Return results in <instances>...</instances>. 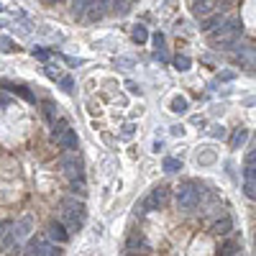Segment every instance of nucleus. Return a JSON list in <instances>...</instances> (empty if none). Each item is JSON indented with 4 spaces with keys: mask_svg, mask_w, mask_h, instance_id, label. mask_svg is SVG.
<instances>
[{
    "mask_svg": "<svg viewBox=\"0 0 256 256\" xmlns=\"http://www.w3.org/2000/svg\"><path fill=\"white\" fill-rule=\"evenodd\" d=\"M85 218H87V210H85L82 200H77V197H64V200H59V220L67 226V231H70V233L82 231Z\"/></svg>",
    "mask_w": 256,
    "mask_h": 256,
    "instance_id": "nucleus-1",
    "label": "nucleus"
},
{
    "mask_svg": "<svg viewBox=\"0 0 256 256\" xmlns=\"http://www.w3.org/2000/svg\"><path fill=\"white\" fill-rule=\"evenodd\" d=\"M203 203V185L195 180H187L185 185L177 187V208L185 210V213H192Z\"/></svg>",
    "mask_w": 256,
    "mask_h": 256,
    "instance_id": "nucleus-2",
    "label": "nucleus"
},
{
    "mask_svg": "<svg viewBox=\"0 0 256 256\" xmlns=\"http://www.w3.org/2000/svg\"><path fill=\"white\" fill-rule=\"evenodd\" d=\"M166 203H169V187H166V185H157L146 197L141 200V205H136V213L143 215V213H149V210H162Z\"/></svg>",
    "mask_w": 256,
    "mask_h": 256,
    "instance_id": "nucleus-3",
    "label": "nucleus"
},
{
    "mask_svg": "<svg viewBox=\"0 0 256 256\" xmlns=\"http://www.w3.org/2000/svg\"><path fill=\"white\" fill-rule=\"evenodd\" d=\"M59 166H62V174L70 182H77V180L85 177V166H82V159H80L77 151H64L59 157Z\"/></svg>",
    "mask_w": 256,
    "mask_h": 256,
    "instance_id": "nucleus-4",
    "label": "nucleus"
},
{
    "mask_svg": "<svg viewBox=\"0 0 256 256\" xmlns=\"http://www.w3.org/2000/svg\"><path fill=\"white\" fill-rule=\"evenodd\" d=\"M23 256H62V249L57 243H51V238L47 233H39L36 238H31L28 249H23Z\"/></svg>",
    "mask_w": 256,
    "mask_h": 256,
    "instance_id": "nucleus-5",
    "label": "nucleus"
},
{
    "mask_svg": "<svg viewBox=\"0 0 256 256\" xmlns=\"http://www.w3.org/2000/svg\"><path fill=\"white\" fill-rule=\"evenodd\" d=\"M51 141L57 143V146H59L62 151H77V146H80L77 131H74V128H70V126H64V128L54 126V128H51Z\"/></svg>",
    "mask_w": 256,
    "mask_h": 256,
    "instance_id": "nucleus-6",
    "label": "nucleus"
},
{
    "mask_svg": "<svg viewBox=\"0 0 256 256\" xmlns=\"http://www.w3.org/2000/svg\"><path fill=\"white\" fill-rule=\"evenodd\" d=\"M208 41H210V47H215V49H236L238 33H233V31L223 23V26H218L215 31L208 33Z\"/></svg>",
    "mask_w": 256,
    "mask_h": 256,
    "instance_id": "nucleus-7",
    "label": "nucleus"
},
{
    "mask_svg": "<svg viewBox=\"0 0 256 256\" xmlns=\"http://www.w3.org/2000/svg\"><path fill=\"white\" fill-rule=\"evenodd\" d=\"M31 231H33V218L31 215H23V218H18L16 223L10 226V236H16L21 243H23L31 236Z\"/></svg>",
    "mask_w": 256,
    "mask_h": 256,
    "instance_id": "nucleus-8",
    "label": "nucleus"
},
{
    "mask_svg": "<svg viewBox=\"0 0 256 256\" xmlns=\"http://www.w3.org/2000/svg\"><path fill=\"white\" fill-rule=\"evenodd\" d=\"M47 236L51 241H57V243H67L70 241V231H67V226L62 223V220H51L49 228H47Z\"/></svg>",
    "mask_w": 256,
    "mask_h": 256,
    "instance_id": "nucleus-9",
    "label": "nucleus"
},
{
    "mask_svg": "<svg viewBox=\"0 0 256 256\" xmlns=\"http://www.w3.org/2000/svg\"><path fill=\"white\" fill-rule=\"evenodd\" d=\"M231 228H233V220H231V215L220 213V215L213 220V226H210V233H213V236H228V233H231Z\"/></svg>",
    "mask_w": 256,
    "mask_h": 256,
    "instance_id": "nucleus-10",
    "label": "nucleus"
},
{
    "mask_svg": "<svg viewBox=\"0 0 256 256\" xmlns=\"http://www.w3.org/2000/svg\"><path fill=\"white\" fill-rule=\"evenodd\" d=\"M0 249H3L5 256H18L21 251H23V243H21L16 236H10V231L5 233V238L0 241Z\"/></svg>",
    "mask_w": 256,
    "mask_h": 256,
    "instance_id": "nucleus-11",
    "label": "nucleus"
},
{
    "mask_svg": "<svg viewBox=\"0 0 256 256\" xmlns=\"http://www.w3.org/2000/svg\"><path fill=\"white\" fill-rule=\"evenodd\" d=\"M215 8V0H192V16L195 18H208Z\"/></svg>",
    "mask_w": 256,
    "mask_h": 256,
    "instance_id": "nucleus-12",
    "label": "nucleus"
},
{
    "mask_svg": "<svg viewBox=\"0 0 256 256\" xmlns=\"http://www.w3.org/2000/svg\"><path fill=\"white\" fill-rule=\"evenodd\" d=\"M223 13H210L208 18H203V21H200V31H203V33H210V31H215L218 26H223Z\"/></svg>",
    "mask_w": 256,
    "mask_h": 256,
    "instance_id": "nucleus-13",
    "label": "nucleus"
},
{
    "mask_svg": "<svg viewBox=\"0 0 256 256\" xmlns=\"http://www.w3.org/2000/svg\"><path fill=\"white\" fill-rule=\"evenodd\" d=\"M236 62H238L241 67H256V51H254V49H241V51L236 54Z\"/></svg>",
    "mask_w": 256,
    "mask_h": 256,
    "instance_id": "nucleus-14",
    "label": "nucleus"
},
{
    "mask_svg": "<svg viewBox=\"0 0 256 256\" xmlns=\"http://www.w3.org/2000/svg\"><path fill=\"white\" fill-rule=\"evenodd\" d=\"M44 118H47L49 123H54L57 118H62L59 105H57V103H51V100H47V103H44Z\"/></svg>",
    "mask_w": 256,
    "mask_h": 256,
    "instance_id": "nucleus-15",
    "label": "nucleus"
},
{
    "mask_svg": "<svg viewBox=\"0 0 256 256\" xmlns=\"http://www.w3.org/2000/svg\"><path fill=\"white\" fill-rule=\"evenodd\" d=\"M169 110H172V113H177V116H182V113H187V110H190V103H187L185 95H177V97L172 100Z\"/></svg>",
    "mask_w": 256,
    "mask_h": 256,
    "instance_id": "nucleus-16",
    "label": "nucleus"
},
{
    "mask_svg": "<svg viewBox=\"0 0 256 256\" xmlns=\"http://www.w3.org/2000/svg\"><path fill=\"white\" fill-rule=\"evenodd\" d=\"M105 16H108V10L100 5L97 0H93L90 8H87V18H90V21H100V18H105Z\"/></svg>",
    "mask_w": 256,
    "mask_h": 256,
    "instance_id": "nucleus-17",
    "label": "nucleus"
},
{
    "mask_svg": "<svg viewBox=\"0 0 256 256\" xmlns=\"http://www.w3.org/2000/svg\"><path fill=\"white\" fill-rule=\"evenodd\" d=\"M93 0H72V16L74 18H82L87 16V8H90Z\"/></svg>",
    "mask_w": 256,
    "mask_h": 256,
    "instance_id": "nucleus-18",
    "label": "nucleus"
},
{
    "mask_svg": "<svg viewBox=\"0 0 256 256\" xmlns=\"http://www.w3.org/2000/svg\"><path fill=\"white\" fill-rule=\"evenodd\" d=\"M246 139H249V131L246 128H236V131H233V136H231V149H241Z\"/></svg>",
    "mask_w": 256,
    "mask_h": 256,
    "instance_id": "nucleus-19",
    "label": "nucleus"
},
{
    "mask_svg": "<svg viewBox=\"0 0 256 256\" xmlns=\"http://www.w3.org/2000/svg\"><path fill=\"white\" fill-rule=\"evenodd\" d=\"M131 39L136 41V44H146V41H149V31H146V26L136 23V26H133V31H131Z\"/></svg>",
    "mask_w": 256,
    "mask_h": 256,
    "instance_id": "nucleus-20",
    "label": "nucleus"
},
{
    "mask_svg": "<svg viewBox=\"0 0 256 256\" xmlns=\"http://www.w3.org/2000/svg\"><path fill=\"white\" fill-rule=\"evenodd\" d=\"M162 169H164L166 174H174V172H180V169H182V159H174V157H166V159L162 162Z\"/></svg>",
    "mask_w": 256,
    "mask_h": 256,
    "instance_id": "nucleus-21",
    "label": "nucleus"
},
{
    "mask_svg": "<svg viewBox=\"0 0 256 256\" xmlns=\"http://www.w3.org/2000/svg\"><path fill=\"white\" fill-rule=\"evenodd\" d=\"M190 67H192V59H190V57H185V54H177V57H174V70L187 72Z\"/></svg>",
    "mask_w": 256,
    "mask_h": 256,
    "instance_id": "nucleus-22",
    "label": "nucleus"
},
{
    "mask_svg": "<svg viewBox=\"0 0 256 256\" xmlns=\"http://www.w3.org/2000/svg\"><path fill=\"white\" fill-rule=\"evenodd\" d=\"M141 246H143V236H141V233H131V238L126 243V251H136Z\"/></svg>",
    "mask_w": 256,
    "mask_h": 256,
    "instance_id": "nucleus-23",
    "label": "nucleus"
},
{
    "mask_svg": "<svg viewBox=\"0 0 256 256\" xmlns=\"http://www.w3.org/2000/svg\"><path fill=\"white\" fill-rule=\"evenodd\" d=\"M218 254H220V256H233V254H238V243H236V241H226L223 246H220Z\"/></svg>",
    "mask_w": 256,
    "mask_h": 256,
    "instance_id": "nucleus-24",
    "label": "nucleus"
},
{
    "mask_svg": "<svg viewBox=\"0 0 256 256\" xmlns=\"http://www.w3.org/2000/svg\"><path fill=\"white\" fill-rule=\"evenodd\" d=\"M128 10H131V0H116V5H113L116 16H126Z\"/></svg>",
    "mask_w": 256,
    "mask_h": 256,
    "instance_id": "nucleus-25",
    "label": "nucleus"
},
{
    "mask_svg": "<svg viewBox=\"0 0 256 256\" xmlns=\"http://www.w3.org/2000/svg\"><path fill=\"white\" fill-rule=\"evenodd\" d=\"M18 47L13 44V39H8V36H0V51L3 54H10V51H16Z\"/></svg>",
    "mask_w": 256,
    "mask_h": 256,
    "instance_id": "nucleus-26",
    "label": "nucleus"
},
{
    "mask_svg": "<svg viewBox=\"0 0 256 256\" xmlns=\"http://www.w3.org/2000/svg\"><path fill=\"white\" fill-rule=\"evenodd\" d=\"M70 190H72V195H80V200L87 195V190H85V182H82V180H77V182H70Z\"/></svg>",
    "mask_w": 256,
    "mask_h": 256,
    "instance_id": "nucleus-27",
    "label": "nucleus"
},
{
    "mask_svg": "<svg viewBox=\"0 0 256 256\" xmlns=\"http://www.w3.org/2000/svg\"><path fill=\"white\" fill-rule=\"evenodd\" d=\"M243 192H246V197L256 200V182L254 180H243Z\"/></svg>",
    "mask_w": 256,
    "mask_h": 256,
    "instance_id": "nucleus-28",
    "label": "nucleus"
},
{
    "mask_svg": "<svg viewBox=\"0 0 256 256\" xmlns=\"http://www.w3.org/2000/svg\"><path fill=\"white\" fill-rule=\"evenodd\" d=\"M8 90H13V93H18L21 97H23V100H33V95L26 90V87L23 85H8Z\"/></svg>",
    "mask_w": 256,
    "mask_h": 256,
    "instance_id": "nucleus-29",
    "label": "nucleus"
},
{
    "mask_svg": "<svg viewBox=\"0 0 256 256\" xmlns=\"http://www.w3.org/2000/svg\"><path fill=\"white\" fill-rule=\"evenodd\" d=\"M215 162V151H205V154H200V157H197V164H213Z\"/></svg>",
    "mask_w": 256,
    "mask_h": 256,
    "instance_id": "nucleus-30",
    "label": "nucleus"
},
{
    "mask_svg": "<svg viewBox=\"0 0 256 256\" xmlns=\"http://www.w3.org/2000/svg\"><path fill=\"white\" fill-rule=\"evenodd\" d=\"M243 180H254L256 182V166L254 164H243Z\"/></svg>",
    "mask_w": 256,
    "mask_h": 256,
    "instance_id": "nucleus-31",
    "label": "nucleus"
},
{
    "mask_svg": "<svg viewBox=\"0 0 256 256\" xmlns=\"http://www.w3.org/2000/svg\"><path fill=\"white\" fill-rule=\"evenodd\" d=\"M218 80L220 82H231V80H236V72H233V70H223L218 74Z\"/></svg>",
    "mask_w": 256,
    "mask_h": 256,
    "instance_id": "nucleus-32",
    "label": "nucleus"
},
{
    "mask_svg": "<svg viewBox=\"0 0 256 256\" xmlns=\"http://www.w3.org/2000/svg\"><path fill=\"white\" fill-rule=\"evenodd\" d=\"M33 57L41 59V62H47V59L51 57V51H49V49H33Z\"/></svg>",
    "mask_w": 256,
    "mask_h": 256,
    "instance_id": "nucleus-33",
    "label": "nucleus"
},
{
    "mask_svg": "<svg viewBox=\"0 0 256 256\" xmlns=\"http://www.w3.org/2000/svg\"><path fill=\"white\" fill-rule=\"evenodd\" d=\"M59 82H62V90H64V93H72V87H74V80H72V77H62Z\"/></svg>",
    "mask_w": 256,
    "mask_h": 256,
    "instance_id": "nucleus-34",
    "label": "nucleus"
},
{
    "mask_svg": "<svg viewBox=\"0 0 256 256\" xmlns=\"http://www.w3.org/2000/svg\"><path fill=\"white\" fill-rule=\"evenodd\" d=\"M151 41H154V47H157V49H164V33H162V31H157V33H154V36H151Z\"/></svg>",
    "mask_w": 256,
    "mask_h": 256,
    "instance_id": "nucleus-35",
    "label": "nucleus"
},
{
    "mask_svg": "<svg viewBox=\"0 0 256 256\" xmlns=\"http://www.w3.org/2000/svg\"><path fill=\"white\" fill-rule=\"evenodd\" d=\"M210 136H213V139H223L226 136V128L223 126H213V128H210Z\"/></svg>",
    "mask_w": 256,
    "mask_h": 256,
    "instance_id": "nucleus-36",
    "label": "nucleus"
},
{
    "mask_svg": "<svg viewBox=\"0 0 256 256\" xmlns=\"http://www.w3.org/2000/svg\"><path fill=\"white\" fill-rule=\"evenodd\" d=\"M118 67H123V70H131V67H133V59H128V57H118Z\"/></svg>",
    "mask_w": 256,
    "mask_h": 256,
    "instance_id": "nucleus-37",
    "label": "nucleus"
},
{
    "mask_svg": "<svg viewBox=\"0 0 256 256\" xmlns=\"http://www.w3.org/2000/svg\"><path fill=\"white\" fill-rule=\"evenodd\" d=\"M126 87H128V93H133V95H141V87H139V82H126Z\"/></svg>",
    "mask_w": 256,
    "mask_h": 256,
    "instance_id": "nucleus-38",
    "label": "nucleus"
},
{
    "mask_svg": "<svg viewBox=\"0 0 256 256\" xmlns=\"http://www.w3.org/2000/svg\"><path fill=\"white\" fill-rule=\"evenodd\" d=\"M97 3L103 5V8L108 10V13H113V5H116V0H97Z\"/></svg>",
    "mask_w": 256,
    "mask_h": 256,
    "instance_id": "nucleus-39",
    "label": "nucleus"
},
{
    "mask_svg": "<svg viewBox=\"0 0 256 256\" xmlns=\"http://www.w3.org/2000/svg\"><path fill=\"white\" fill-rule=\"evenodd\" d=\"M154 57H157L159 62H169V54H166L164 49H157V51H154Z\"/></svg>",
    "mask_w": 256,
    "mask_h": 256,
    "instance_id": "nucleus-40",
    "label": "nucleus"
},
{
    "mask_svg": "<svg viewBox=\"0 0 256 256\" xmlns=\"http://www.w3.org/2000/svg\"><path fill=\"white\" fill-rule=\"evenodd\" d=\"M120 136H123V139H131V136H133V126H131V123H126V126H123V131H120Z\"/></svg>",
    "mask_w": 256,
    "mask_h": 256,
    "instance_id": "nucleus-41",
    "label": "nucleus"
},
{
    "mask_svg": "<svg viewBox=\"0 0 256 256\" xmlns=\"http://www.w3.org/2000/svg\"><path fill=\"white\" fill-rule=\"evenodd\" d=\"M59 59H64L67 64H70V67H80V64H82L80 59H74V57H64V54H62V57H59Z\"/></svg>",
    "mask_w": 256,
    "mask_h": 256,
    "instance_id": "nucleus-42",
    "label": "nucleus"
},
{
    "mask_svg": "<svg viewBox=\"0 0 256 256\" xmlns=\"http://www.w3.org/2000/svg\"><path fill=\"white\" fill-rule=\"evenodd\" d=\"M172 133H174V136H182L185 128H182V126H172Z\"/></svg>",
    "mask_w": 256,
    "mask_h": 256,
    "instance_id": "nucleus-43",
    "label": "nucleus"
},
{
    "mask_svg": "<svg viewBox=\"0 0 256 256\" xmlns=\"http://www.w3.org/2000/svg\"><path fill=\"white\" fill-rule=\"evenodd\" d=\"M5 228H8V223H0V241L5 238Z\"/></svg>",
    "mask_w": 256,
    "mask_h": 256,
    "instance_id": "nucleus-44",
    "label": "nucleus"
},
{
    "mask_svg": "<svg viewBox=\"0 0 256 256\" xmlns=\"http://www.w3.org/2000/svg\"><path fill=\"white\" fill-rule=\"evenodd\" d=\"M49 3H57V0H49Z\"/></svg>",
    "mask_w": 256,
    "mask_h": 256,
    "instance_id": "nucleus-45",
    "label": "nucleus"
},
{
    "mask_svg": "<svg viewBox=\"0 0 256 256\" xmlns=\"http://www.w3.org/2000/svg\"><path fill=\"white\" fill-rule=\"evenodd\" d=\"M233 256H241V254H233Z\"/></svg>",
    "mask_w": 256,
    "mask_h": 256,
    "instance_id": "nucleus-46",
    "label": "nucleus"
},
{
    "mask_svg": "<svg viewBox=\"0 0 256 256\" xmlns=\"http://www.w3.org/2000/svg\"><path fill=\"white\" fill-rule=\"evenodd\" d=\"M254 243H256V236H254Z\"/></svg>",
    "mask_w": 256,
    "mask_h": 256,
    "instance_id": "nucleus-47",
    "label": "nucleus"
},
{
    "mask_svg": "<svg viewBox=\"0 0 256 256\" xmlns=\"http://www.w3.org/2000/svg\"><path fill=\"white\" fill-rule=\"evenodd\" d=\"M131 3H136V0H131Z\"/></svg>",
    "mask_w": 256,
    "mask_h": 256,
    "instance_id": "nucleus-48",
    "label": "nucleus"
}]
</instances>
